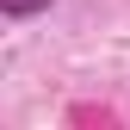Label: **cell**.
<instances>
[{"label":"cell","instance_id":"1","mask_svg":"<svg viewBox=\"0 0 130 130\" xmlns=\"http://www.w3.org/2000/svg\"><path fill=\"white\" fill-rule=\"evenodd\" d=\"M43 6H50V0H0L6 19H31V12H43Z\"/></svg>","mask_w":130,"mask_h":130}]
</instances>
